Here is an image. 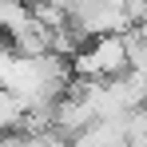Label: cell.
<instances>
[{"label": "cell", "mask_w": 147, "mask_h": 147, "mask_svg": "<svg viewBox=\"0 0 147 147\" xmlns=\"http://www.w3.org/2000/svg\"><path fill=\"white\" fill-rule=\"evenodd\" d=\"M72 76L80 80H103V76H119L127 72V44H123V32H103V36H88V44L68 56Z\"/></svg>", "instance_id": "cell-1"}]
</instances>
